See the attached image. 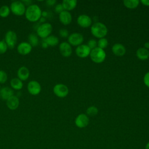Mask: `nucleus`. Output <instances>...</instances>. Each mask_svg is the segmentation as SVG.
<instances>
[{
	"label": "nucleus",
	"instance_id": "nucleus-12",
	"mask_svg": "<svg viewBox=\"0 0 149 149\" xmlns=\"http://www.w3.org/2000/svg\"><path fill=\"white\" fill-rule=\"evenodd\" d=\"M31 45L26 41L21 42L17 47V51L18 53L21 55H26L30 54L32 50Z\"/></svg>",
	"mask_w": 149,
	"mask_h": 149
},
{
	"label": "nucleus",
	"instance_id": "nucleus-41",
	"mask_svg": "<svg viewBox=\"0 0 149 149\" xmlns=\"http://www.w3.org/2000/svg\"><path fill=\"white\" fill-rule=\"evenodd\" d=\"M144 47L146 49L149 48V42H146L144 43Z\"/></svg>",
	"mask_w": 149,
	"mask_h": 149
},
{
	"label": "nucleus",
	"instance_id": "nucleus-14",
	"mask_svg": "<svg viewBox=\"0 0 149 149\" xmlns=\"http://www.w3.org/2000/svg\"><path fill=\"white\" fill-rule=\"evenodd\" d=\"M77 22L80 27L86 28L91 26L92 20L88 16L86 15H81L78 17Z\"/></svg>",
	"mask_w": 149,
	"mask_h": 149
},
{
	"label": "nucleus",
	"instance_id": "nucleus-13",
	"mask_svg": "<svg viewBox=\"0 0 149 149\" xmlns=\"http://www.w3.org/2000/svg\"><path fill=\"white\" fill-rule=\"evenodd\" d=\"M59 49L61 55L64 57H69L72 53L71 45L67 42H62L59 45Z\"/></svg>",
	"mask_w": 149,
	"mask_h": 149
},
{
	"label": "nucleus",
	"instance_id": "nucleus-38",
	"mask_svg": "<svg viewBox=\"0 0 149 149\" xmlns=\"http://www.w3.org/2000/svg\"><path fill=\"white\" fill-rule=\"evenodd\" d=\"M41 45H42V47L44 48H48V44H47L44 41H42V44H41Z\"/></svg>",
	"mask_w": 149,
	"mask_h": 149
},
{
	"label": "nucleus",
	"instance_id": "nucleus-18",
	"mask_svg": "<svg viewBox=\"0 0 149 149\" xmlns=\"http://www.w3.org/2000/svg\"><path fill=\"white\" fill-rule=\"evenodd\" d=\"M112 51L114 55L118 56H123L126 53V48L124 45L119 43H116L112 46Z\"/></svg>",
	"mask_w": 149,
	"mask_h": 149
},
{
	"label": "nucleus",
	"instance_id": "nucleus-16",
	"mask_svg": "<svg viewBox=\"0 0 149 149\" xmlns=\"http://www.w3.org/2000/svg\"><path fill=\"white\" fill-rule=\"evenodd\" d=\"M6 105L11 110L17 109L19 105V99L16 95H12L6 100Z\"/></svg>",
	"mask_w": 149,
	"mask_h": 149
},
{
	"label": "nucleus",
	"instance_id": "nucleus-9",
	"mask_svg": "<svg viewBox=\"0 0 149 149\" xmlns=\"http://www.w3.org/2000/svg\"><path fill=\"white\" fill-rule=\"evenodd\" d=\"M68 43L73 46H79L83 42V36L78 33H74L68 36Z\"/></svg>",
	"mask_w": 149,
	"mask_h": 149
},
{
	"label": "nucleus",
	"instance_id": "nucleus-5",
	"mask_svg": "<svg viewBox=\"0 0 149 149\" xmlns=\"http://www.w3.org/2000/svg\"><path fill=\"white\" fill-rule=\"evenodd\" d=\"M26 6L22 1H14L10 5V11L16 16H22L25 13Z\"/></svg>",
	"mask_w": 149,
	"mask_h": 149
},
{
	"label": "nucleus",
	"instance_id": "nucleus-25",
	"mask_svg": "<svg viewBox=\"0 0 149 149\" xmlns=\"http://www.w3.org/2000/svg\"><path fill=\"white\" fill-rule=\"evenodd\" d=\"M123 2L124 5L129 9H134L139 4V1L138 0H125Z\"/></svg>",
	"mask_w": 149,
	"mask_h": 149
},
{
	"label": "nucleus",
	"instance_id": "nucleus-40",
	"mask_svg": "<svg viewBox=\"0 0 149 149\" xmlns=\"http://www.w3.org/2000/svg\"><path fill=\"white\" fill-rule=\"evenodd\" d=\"M48 15V13L47 11H42V13H41V16L45 17L47 16Z\"/></svg>",
	"mask_w": 149,
	"mask_h": 149
},
{
	"label": "nucleus",
	"instance_id": "nucleus-22",
	"mask_svg": "<svg viewBox=\"0 0 149 149\" xmlns=\"http://www.w3.org/2000/svg\"><path fill=\"white\" fill-rule=\"evenodd\" d=\"M10 83L11 87L14 90H21L23 86V81H22L20 79H19L17 77L12 79L10 81Z\"/></svg>",
	"mask_w": 149,
	"mask_h": 149
},
{
	"label": "nucleus",
	"instance_id": "nucleus-27",
	"mask_svg": "<svg viewBox=\"0 0 149 149\" xmlns=\"http://www.w3.org/2000/svg\"><path fill=\"white\" fill-rule=\"evenodd\" d=\"M98 110L95 106H90L86 110V113L87 116H94L98 113Z\"/></svg>",
	"mask_w": 149,
	"mask_h": 149
},
{
	"label": "nucleus",
	"instance_id": "nucleus-23",
	"mask_svg": "<svg viewBox=\"0 0 149 149\" xmlns=\"http://www.w3.org/2000/svg\"><path fill=\"white\" fill-rule=\"evenodd\" d=\"M43 41H44L48 46L54 47L59 42V39L58 38L54 35H50L47 38L43 39Z\"/></svg>",
	"mask_w": 149,
	"mask_h": 149
},
{
	"label": "nucleus",
	"instance_id": "nucleus-33",
	"mask_svg": "<svg viewBox=\"0 0 149 149\" xmlns=\"http://www.w3.org/2000/svg\"><path fill=\"white\" fill-rule=\"evenodd\" d=\"M63 10H65L63 9V7L62 3H58L57 5H56V6L55 7V11L56 13L59 14L60 13H61Z\"/></svg>",
	"mask_w": 149,
	"mask_h": 149
},
{
	"label": "nucleus",
	"instance_id": "nucleus-1",
	"mask_svg": "<svg viewBox=\"0 0 149 149\" xmlns=\"http://www.w3.org/2000/svg\"><path fill=\"white\" fill-rule=\"evenodd\" d=\"M42 10L37 4H31L27 7L25 11L26 18L30 22H35L38 21L41 17Z\"/></svg>",
	"mask_w": 149,
	"mask_h": 149
},
{
	"label": "nucleus",
	"instance_id": "nucleus-2",
	"mask_svg": "<svg viewBox=\"0 0 149 149\" xmlns=\"http://www.w3.org/2000/svg\"><path fill=\"white\" fill-rule=\"evenodd\" d=\"M91 33L94 37L98 38H104L107 35L108 30L106 26L102 23L96 22L91 26Z\"/></svg>",
	"mask_w": 149,
	"mask_h": 149
},
{
	"label": "nucleus",
	"instance_id": "nucleus-42",
	"mask_svg": "<svg viewBox=\"0 0 149 149\" xmlns=\"http://www.w3.org/2000/svg\"><path fill=\"white\" fill-rule=\"evenodd\" d=\"M145 149H149V141L146 144L145 146Z\"/></svg>",
	"mask_w": 149,
	"mask_h": 149
},
{
	"label": "nucleus",
	"instance_id": "nucleus-26",
	"mask_svg": "<svg viewBox=\"0 0 149 149\" xmlns=\"http://www.w3.org/2000/svg\"><path fill=\"white\" fill-rule=\"evenodd\" d=\"M10 7L8 5H3L0 8V16L2 17H6L10 14Z\"/></svg>",
	"mask_w": 149,
	"mask_h": 149
},
{
	"label": "nucleus",
	"instance_id": "nucleus-4",
	"mask_svg": "<svg viewBox=\"0 0 149 149\" xmlns=\"http://www.w3.org/2000/svg\"><path fill=\"white\" fill-rule=\"evenodd\" d=\"M52 31V25L50 23L47 22L39 25L36 29L37 35L43 39L50 36Z\"/></svg>",
	"mask_w": 149,
	"mask_h": 149
},
{
	"label": "nucleus",
	"instance_id": "nucleus-35",
	"mask_svg": "<svg viewBox=\"0 0 149 149\" xmlns=\"http://www.w3.org/2000/svg\"><path fill=\"white\" fill-rule=\"evenodd\" d=\"M56 0H47L46 1V3L48 6H53L56 3Z\"/></svg>",
	"mask_w": 149,
	"mask_h": 149
},
{
	"label": "nucleus",
	"instance_id": "nucleus-31",
	"mask_svg": "<svg viewBox=\"0 0 149 149\" xmlns=\"http://www.w3.org/2000/svg\"><path fill=\"white\" fill-rule=\"evenodd\" d=\"M87 46L90 48V49L91 50H92V49H94L95 48L97 47V42L95 40H94V39L90 40L88 41Z\"/></svg>",
	"mask_w": 149,
	"mask_h": 149
},
{
	"label": "nucleus",
	"instance_id": "nucleus-34",
	"mask_svg": "<svg viewBox=\"0 0 149 149\" xmlns=\"http://www.w3.org/2000/svg\"><path fill=\"white\" fill-rule=\"evenodd\" d=\"M144 83L145 85L149 88V72L146 73L144 76Z\"/></svg>",
	"mask_w": 149,
	"mask_h": 149
},
{
	"label": "nucleus",
	"instance_id": "nucleus-29",
	"mask_svg": "<svg viewBox=\"0 0 149 149\" xmlns=\"http://www.w3.org/2000/svg\"><path fill=\"white\" fill-rule=\"evenodd\" d=\"M8 45L4 40L0 41V54H4L8 49Z\"/></svg>",
	"mask_w": 149,
	"mask_h": 149
},
{
	"label": "nucleus",
	"instance_id": "nucleus-8",
	"mask_svg": "<svg viewBox=\"0 0 149 149\" xmlns=\"http://www.w3.org/2000/svg\"><path fill=\"white\" fill-rule=\"evenodd\" d=\"M27 90L33 95L39 94L41 91V86L40 83L36 80H31L27 84Z\"/></svg>",
	"mask_w": 149,
	"mask_h": 149
},
{
	"label": "nucleus",
	"instance_id": "nucleus-36",
	"mask_svg": "<svg viewBox=\"0 0 149 149\" xmlns=\"http://www.w3.org/2000/svg\"><path fill=\"white\" fill-rule=\"evenodd\" d=\"M23 2V3L24 4V5H27V6H29V5H31L32 3V1H30V0H23V1H22Z\"/></svg>",
	"mask_w": 149,
	"mask_h": 149
},
{
	"label": "nucleus",
	"instance_id": "nucleus-24",
	"mask_svg": "<svg viewBox=\"0 0 149 149\" xmlns=\"http://www.w3.org/2000/svg\"><path fill=\"white\" fill-rule=\"evenodd\" d=\"M28 40L29 43L31 45L32 47H36L38 44L39 40L38 38V36L37 35V34H35L34 33H31L29 35Z\"/></svg>",
	"mask_w": 149,
	"mask_h": 149
},
{
	"label": "nucleus",
	"instance_id": "nucleus-15",
	"mask_svg": "<svg viewBox=\"0 0 149 149\" xmlns=\"http://www.w3.org/2000/svg\"><path fill=\"white\" fill-rule=\"evenodd\" d=\"M59 19L60 22L64 25L69 24L72 20L70 13L66 10H63L59 14Z\"/></svg>",
	"mask_w": 149,
	"mask_h": 149
},
{
	"label": "nucleus",
	"instance_id": "nucleus-20",
	"mask_svg": "<svg viewBox=\"0 0 149 149\" xmlns=\"http://www.w3.org/2000/svg\"><path fill=\"white\" fill-rule=\"evenodd\" d=\"M62 5L65 10L70 11L73 10L77 5V1L76 0H63Z\"/></svg>",
	"mask_w": 149,
	"mask_h": 149
},
{
	"label": "nucleus",
	"instance_id": "nucleus-21",
	"mask_svg": "<svg viewBox=\"0 0 149 149\" xmlns=\"http://www.w3.org/2000/svg\"><path fill=\"white\" fill-rule=\"evenodd\" d=\"M136 56L140 60H146L149 58V51L145 48H140L136 51Z\"/></svg>",
	"mask_w": 149,
	"mask_h": 149
},
{
	"label": "nucleus",
	"instance_id": "nucleus-39",
	"mask_svg": "<svg viewBox=\"0 0 149 149\" xmlns=\"http://www.w3.org/2000/svg\"><path fill=\"white\" fill-rule=\"evenodd\" d=\"M39 20H40V22H42V23H45V20H46V19H45V17H40V19H39Z\"/></svg>",
	"mask_w": 149,
	"mask_h": 149
},
{
	"label": "nucleus",
	"instance_id": "nucleus-32",
	"mask_svg": "<svg viewBox=\"0 0 149 149\" xmlns=\"http://www.w3.org/2000/svg\"><path fill=\"white\" fill-rule=\"evenodd\" d=\"M59 33L60 36L62 37L66 38V37H68V36H69V31H68V30H66L65 29H61L59 30Z\"/></svg>",
	"mask_w": 149,
	"mask_h": 149
},
{
	"label": "nucleus",
	"instance_id": "nucleus-28",
	"mask_svg": "<svg viewBox=\"0 0 149 149\" xmlns=\"http://www.w3.org/2000/svg\"><path fill=\"white\" fill-rule=\"evenodd\" d=\"M108 42L107 39H106L105 38H100V40L98 41L97 42V47L104 49V48H107V47L108 46Z\"/></svg>",
	"mask_w": 149,
	"mask_h": 149
},
{
	"label": "nucleus",
	"instance_id": "nucleus-30",
	"mask_svg": "<svg viewBox=\"0 0 149 149\" xmlns=\"http://www.w3.org/2000/svg\"><path fill=\"white\" fill-rule=\"evenodd\" d=\"M8 79L7 73L3 70H0V83H5Z\"/></svg>",
	"mask_w": 149,
	"mask_h": 149
},
{
	"label": "nucleus",
	"instance_id": "nucleus-11",
	"mask_svg": "<svg viewBox=\"0 0 149 149\" xmlns=\"http://www.w3.org/2000/svg\"><path fill=\"white\" fill-rule=\"evenodd\" d=\"M75 51L77 56L81 58H84L90 55L91 49L87 45L81 44L77 47Z\"/></svg>",
	"mask_w": 149,
	"mask_h": 149
},
{
	"label": "nucleus",
	"instance_id": "nucleus-3",
	"mask_svg": "<svg viewBox=\"0 0 149 149\" xmlns=\"http://www.w3.org/2000/svg\"><path fill=\"white\" fill-rule=\"evenodd\" d=\"M90 56L94 62L100 63L104 62L106 58V53L104 49L97 47L94 49L91 50Z\"/></svg>",
	"mask_w": 149,
	"mask_h": 149
},
{
	"label": "nucleus",
	"instance_id": "nucleus-10",
	"mask_svg": "<svg viewBox=\"0 0 149 149\" xmlns=\"http://www.w3.org/2000/svg\"><path fill=\"white\" fill-rule=\"evenodd\" d=\"M89 118L84 113L79 114L75 119L74 123L76 126L79 128H84L89 123Z\"/></svg>",
	"mask_w": 149,
	"mask_h": 149
},
{
	"label": "nucleus",
	"instance_id": "nucleus-7",
	"mask_svg": "<svg viewBox=\"0 0 149 149\" xmlns=\"http://www.w3.org/2000/svg\"><path fill=\"white\" fill-rule=\"evenodd\" d=\"M53 91L55 95L59 98L65 97L69 93L68 87L62 83L56 84L53 88Z\"/></svg>",
	"mask_w": 149,
	"mask_h": 149
},
{
	"label": "nucleus",
	"instance_id": "nucleus-17",
	"mask_svg": "<svg viewBox=\"0 0 149 149\" xmlns=\"http://www.w3.org/2000/svg\"><path fill=\"white\" fill-rule=\"evenodd\" d=\"M17 78L20 79L22 81L26 80L30 76V71L29 69L26 66H21L17 72Z\"/></svg>",
	"mask_w": 149,
	"mask_h": 149
},
{
	"label": "nucleus",
	"instance_id": "nucleus-6",
	"mask_svg": "<svg viewBox=\"0 0 149 149\" xmlns=\"http://www.w3.org/2000/svg\"><path fill=\"white\" fill-rule=\"evenodd\" d=\"M4 41L9 48H14L17 41V36L16 33L13 30H8L5 33Z\"/></svg>",
	"mask_w": 149,
	"mask_h": 149
},
{
	"label": "nucleus",
	"instance_id": "nucleus-19",
	"mask_svg": "<svg viewBox=\"0 0 149 149\" xmlns=\"http://www.w3.org/2000/svg\"><path fill=\"white\" fill-rule=\"evenodd\" d=\"M12 95H13V91L11 88L6 86L0 89V97L2 100L6 101Z\"/></svg>",
	"mask_w": 149,
	"mask_h": 149
},
{
	"label": "nucleus",
	"instance_id": "nucleus-37",
	"mask_svg": "<svg viewBox=\"0 0 149 149\" xmlns=\"http://www.w3.org/2000/svg\"><path fill=\"white\" fill-rule=\"evenodd\" d=\"M140 2L144 6H149V0H141Z\"/></svg>",
	"mask_w": 149,
	"mask_h": 149
}]
</instances>
